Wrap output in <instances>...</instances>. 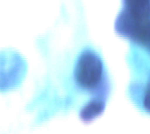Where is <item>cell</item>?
<instances>
[{
  "mask_svg": "<svg viewBox=\"0 0 150 134\" xmlns=\"http://www.w3.org/2000/svg\"><path fill=\"white\" fill-rule=\"evenodd\" d=\"M27 71V62L20 52L12 48L0 49V93H9L20 87Z\"/></svg>",
  "mask_w": 150,
  "mask_h": 134,
  "instance_id": "6da1fadb",
  "label": "cell"
},
{
  "mask_svg": "<svg viewBox=\"0 0 150 134\" xmlns=\"http://www.w3.org/2000/svg\"><path fill=\"white\" fill-rule=\"evenodd\" d=\"M103 67L99 56L90 50L84 51L79 57L74 72L78 85L87 90H94L103 80Z\"/></svg>",
  "mask_w": 150,
  "mask_h": 134,
  "instance_id": "7a4b0ae2",
  "label": "cell"
},
{
  "mask_svg": "<svg viewBox=\"0 0 150 134\" xmlns=\"http://www.w3.org/2000/svg\"><path fill=\"white\" fill-rule=\"evenodd\" d=\"M104 102L102 100H94L92 102L87 105V107L82 110L81 117L85 120H90L98 115L103 110Z\"/></svg>",
  "mask_w": 150,
  "mask_h": 134,
  "instance_id": "3957f363",
  "label": "cell"
},
{
  "mask_svg": "<svg viewBox=\"0 0 150 134\" xmlns=\"http://www.w3.org/2000/svg\"><path fill=\"white\" fill-rule=\"evenodd\" d=\"M144 106L146 109V110L150 111V90L147 91V93L145 95V100H144Z\"/></svg>",
  "mask_w": 150,
  "mask_h": 134,
  "instance_id": "277c9868",
  "label": "cell"
}]
</instances>
